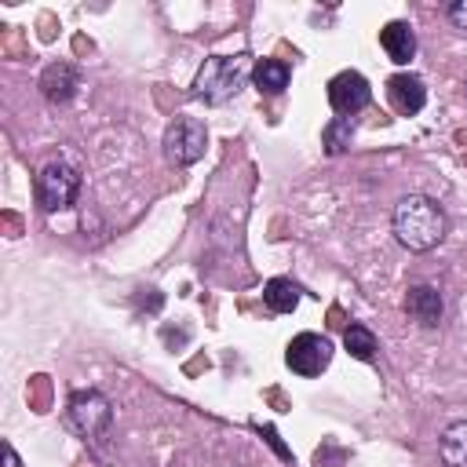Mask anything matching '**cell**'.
Masks as SVG:
<instances>
[{
	"label": "cell",
	"instance_id": "1",
	"mask_svg": "<svg viewBox=\"0 0 467 467\" xmlns=\"http://www.w3.org/2000/svg\"><path fill=\"white\" fill-rule=\"evenodd\" d=\"M390 226H394L398 244H405L409 252H431L441 244L449 223H445V212L438 201H431L423 193H409L394 204Z\"/></svg>",
	"mask_w": 467,
	"mask_h": 467
},
{
	"label": "cell",
	"instance_id": "2",
	"mask_svg": "<svg viewBox=\"0 0 467 467\" xmlns=\"http://www.w3.org/2000/svg\"><path fill=\"white\" fill-rule=\"evenodd\" d=\"M252 69L255 66L248 55H212V58H204V66L193 77V95L208 106H223L226 99H234L244 88Z\"/></svg>",
	"mask_w": 467,
	"mask_h": 467
},
{
	"label": "cell",
	"instance_id": "3",
	"mask_svg": "<svg viewBox=\"0 0 467 467\" xmlns=\"http://www.w3.org/2000/svg\"><path fill=\"white\" fill-rule=\"evenodd\" d=\"M113 423V405L102 390H73L66 405V427L80 438H99Z\"/></svg>",
	"mask_w": 467,
	"mask_h": 467
},
{
	"label": "cell",
	"instance_id": "18",
	"mask_svg": "<svg viewBox=\"0 0 467 467\" xmlns=\"http://www.w3.org/2000/svg\"><path fill=\"white\" fill-rule=\"evenodd\" d=\"M449 22H452L456 29H467V0L449 4Z\"/></svg>",
	"mask_w": 467,
	"mask_h": 467
},
{
	"label": "cell",
	"instance_id": "4",
	"mask_svg": "<svg viewBox=\"0 0 467 467\" xmlns=\"http://www.w3.org/2000/svg\"><path fill=\"white\" fill-rule=\"evenodd\" d=\"M77 190H80V171L66 161H51L40 168L36 175V204L44 212H62L77 201Z\"/></svg>",
	"mask_w": 467,
	"mask_h": 467
},
{
	"label": "cell",
	"instance_id": "13",
	"mask_svg": "<svg viewBox=\"0 0 467 467\" xmlns=\"http://www.w3.org/2000/svg\"><path fill=\"white\" fill-rule=\"evenodd\" d=\"M288 77H292V69H288V62H281V58H263V62H255V69H252V80H255V88H259L263 95H281V91L288 88Z\"/></svg>",
	"mask_w": 467,
	"mask_h": 467
},
{
	"label": "cell",
	"instance_id": "5",
	"mask_svg": "<svg viewBox=\"0 0 467 467\" xmlns=\"http://www.w3.org/2000/svg\"><path fill=\"white\" fill-rule=\"evenodd\" d=\"M204 146H208V131L197 117H175L164 131V157L179 168L197 164L204 157Z\"/></svg>",
	"mask_w": 467,
	"mask_h": 467
},
{
	"label": "cell",
	"instance_id": "19",
	"mask_svg": "<svg viewBox=\"0 0 467 467\" xmlns=\"http://www.w3.org/2000/svg\"><path fill=\"white\" fill-rule=\"evenodd\" d=\"M4 467H22V460H18V452L11 449V441H4Z\"/></svg>",
	"mask_w": 467,
	"mask_h": 467
},
{
	"label": "cell",
	"instance_id": "8",
	"mask_svg": "<svg viewBox=\"0 0 467 467\" xmlns=\"http://www.w3.org/2000/svg\"><path fill=\"white\" fill-rule=\"evenodd\" d=\"M387 99H390L394 113L412 117V113L423 109V102H427V88H423V80H420L416 73H394V77L387 80Z\"/></svg>",
	"mask_w": 467,
	"mask_h": 467
},
{
	"label": "cell",
	"instance_id": "11",
	"mask_svg": "<svg viewBox=\"0 0 467 467\" xmlns=\"http://www.w3.org/2000/svg\"><path fill=\"white\" fill-rule=\"evenodd\" d=\"M379 44H383L387 58L398 62V66H405V62L416 55V33H412L409 22H387V26L379 29Z\"/></svg>",
	"mask_w": 467,
	"mask_h": 467
},
{
	"label": "cell",
	"instance_id": "15",
	"mask_svg": "<svg viewBox=\"0 0 467 467\" xmlns=\"http://www.w3.org/2000/svg\"><path fill=\"white\" fill-rule=\"evenodd\" d=\"M343 347H347V354H350V358H358V361H372V358H376V350H379L376 332H372L368 325H358V321L343 332Z\"/></svg>",
	"mask_w": 467,
	"mask_h": 467
},
{
	"label": "cell",
	"instance_id": "14",
	"mask_svg": "<svg viewBox=\"0 0 467 467\" xmlns=\"http://www.w3.org/2000/svg\"><path fill=\"white\" fill-rule=\"evenodd\" d=\"M299 285L288 281V277H270L266 288H263V303L274 310V314H292L299 306Z\"/></svg>",
	"mask_w": 467,
	"mask_h": 467
},
{
	"label": "cell",
	"instance_id": "12",
	"mask_svg": "<svg viewBox=\"0 0 467 467\" xmlns=\"http://www.w3.org/2000/svg\"><path fill=\"white\" fill-rule=\"evenodd\" d=\"M438 456L445 467H467V420H456L438 438Z\"/></svg>",
	"mask_w": 467,
	"mask_h": 467
},
{
	"label": "cell",
	"instance_id": "16",
	"mask_svg": "<svg viewBox=\"0 0 467 467\" xmlns=\"http://www.w3.org/2000/svg\"><path fill=\"white\" fill-rule=\"evenodd\" d=\"M321 139H325V153H328V157H339V153L354 142V120H350V117L328 120L325 131H321Z\"/></svg>",
	"mask_w": 467,
	"mask_h": 467
},
{
	"label": "cell",
	"instance_id": "9",
	"mask_svg": "<svg viewBox=\"0 0 467 467\" xmlns=\"http://www.w3.org/2000/svg\"><path fill=\"white\" fill-rule=\"evenodd\" d=\"M77 88H80V73H77L69 62H51V66L40 73V91H44V99L55 102V106L73 102Z\"/></svg>",
	"mask_w": 467,
	"mask_h": 467
},
{
	"label": "cell",
	"instance_id": "10",
	"mask_svg": "<svg viewBox=\"0 0 467 467\" xmlns=\"http://www.w3.org/2000/svg\"><path fill=\"white\" fill-rule=\"evenodd\" d=\"M405 310H409V317H412L416 325L438 328L445 303H441V292H438V288H431V285H412L409 296H405Z\"/></svg>",
	"mask_w": 467,
	"mask_h": 467
},
{
	"label": "cell",
	"instance_id": "17",
	"mask_svg": "<svg viewBox=\"0 0 467 467\" xmlns=\"http://www.w3.org/2000/svg\"><path fill=\"white\" fill-rule=\"evenodd\" d=\"M255 431H259V434L266 438V445H270V449H274V452H277L281 460H292V449H288V445H285V441L277 438V431H274L270 423H255Z\"/></svg>",
	"mask_w": 467,
	"mask_h": 467
},
{
	"label": "cell",
	"instance_id": "7",
	"mask_svg": "<svg viewBox=\"0 0 467 467\" xmlns=\"http://www.w3.org/2000/svg\"><path fill=\"white\" fill-rule=\"evenodd\" d=\"M372 102V88L368 80L358 73V69H343L328 80V106L339 113V117H354L361 113L365 106Z\"/></svg>",
	"mask_w": 467,
	"mask_h": 467
},
{
	"label": "cell",
	"instance_id": "6",
	"mask_svg": "<svg viewBox=\"0 0 467 467\" xmlns=\"http://www.w3.org/2000/svg\"><path fill=\"white\" fill-rule=\"evenodd\" d=\"M285 361L296 376H321L332 361V339L321 332H299L288 347H285Z\"/></svg>",
	"mask_w": 467,
	"mask_h": 467
}]
</instances>
